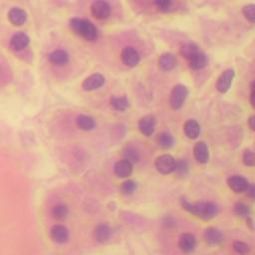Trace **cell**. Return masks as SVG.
<instances>
[{
	"label": "cell",
	"mask_w": 255,
	"mask_h": 255,
	"mask_svg": "<svg viewBox=\"0 0 255 255\" xmlns=\"http://www.w3.org/2000/svg\"><path fill=\"white\" fill-rule=\"evenodd\" d=\"M70 27L74 33L87 41H95L98 38L97 28L91 21L87 19L73 18L70 20Z\"/></svg>",
	"instance_id": "6da1fadb"
},
{
	"label": "cell",
	"mask_w": 255,
	"mask_h": 255,
	"mask_svg": "<svg viewBox=\"0 0 255 255\" xmlns=\"http://www.w3.org/2000/svg\"><path fill=\"white\" fill-rule=\"evenodd\" d=\"M201 220H210L218 213V206L211 201H198L191 203L189 211Z\"/></svg>",
	"instance_id": "7a4b0ae2"
},
{
	"label": "cell",
	"mask_w": 255,
	"mask_h": 255,
	"mask_svg": "<svg viewBox=\"0 0 255 255\" xmlns=\"http://www.w3.org/2000/svg\"><path fill=\"white\" fill-rule=\"evenodd\" d=\"M188 96V89L182 85L177 84L172 88L170 97V105L173 110H178L182 107Z\"/></svg>",
	"instance_id": "3957f363"
},
{
	"label": "cell",
	"mask_w": 255,
	"mask_h": 255,
	"mask_svg": "<svg viewBox=\"0 0 255 255\" xmlns=\"http://www.w3.org/2000/svg\"><path fill=\"white\" fill-rule=\"evenodd\" d=\"M157 170L162 174H170L174 172L176 167V161L170 155H163L157 158L155 162Z\"/></svg>",
	"instance_id": "277c9868"
},
{
	"label": "cell",
	"mask_w": 255,
	"mask_h": 255,
	"mask_svg": "<svg viewBox=\"0 0 255 255\" xmlns=\"http://www.w3.org/2000/svg\"><path fill=\"white\" fill-rule=\"evenodd\" d=\"M92 15L99 20L107 19L111 14L110 4L105 0H96L91 6Z\"/></svg>",
	"instance_id": "5b68a950"
},
{
	"label": "cell",
	"mask_w": 255,
	"mask_h": 255,
	"mask_svg": "<svg viewBox=\"0 0 255 255\" xmlns=\"http://www.w3.org/2000/svg\"><path fill=\"white\" fill-rule=\"evenodd\" d=\"M234 77L235 72L233 69L225 70L216 81V90L221 94H225L230 89Z\"/></svg>",
	"instance_id": "8992f818"
},
{
	"label": "cell",
	"mask_w": 255,
	"mask_h": 255,
	"mask_svg": "<svg viewBox=\"0 0 255 255\" xmlns=\"http://www.w3.org/2000/svg\"><path fill=\"white\" fill-rule=\"evenodd\" d=\"M121 58H122V62L130 68L136 67L140 63V60H141L140 54L138 53V51L134 47H131V46L125 47L123 49Z\"/></svg>",
	"instance_id": "52a82bcc"
},
{
	"label": "cell",
	"mask_w": 255,
	"mask_h": 255,
	"mask_svg": "<svg viewBox=\"0 0 255 255\" xmlns=\"http://www.w3.org/2000/svg\"><path fill=\"white\" fill-rule=\"evenodd\" d=\"M105 81L106 79L102 74H99V73L92 74L83 81L82 88L87 92L95 91L101 88L105 84Z\"/></svg>",
	"instance_id": "ba28073f"
},
{
	"label": "cell",
	"mask_w": 255,
	"mask_h": 255,
	"mask_svg": "<svg viewBox=\"0 0 255 255\" xmlns=\"http://www.w3.org/2000/svg\"><path fill=\"white\" fill-rule=\"evenodd\" d=\"M195 246H196V238L192 233L185 232L179 236L178 247L183 253L185 254L191 253L195 249Z\"/></svg>",
	"instance_id": "9c48e42d"
},
{
	"label": "cell",
	"mask_w": 255,
	"mask_h": 255,
	"mask_svg": "<svg viewBox=\"0 0 255 255\" xmlns=\"http://www.w3.org/2000/svg\"><path fill=\"white\" fill-rule=\"evenodd\" d=\"M69 236L70 233L68 228L62 224H56L50 229V237L55 243L63 244L68 241Z\"/></svg>",
	"instance_id": "30bf717a"
},
{
	"label": "cell",
	"mask_w": 255,
	"mask_h": 255,
	"mask_svg": "<svg viewBox=\"0 0 255 255\" xmlns=\"http://www.w3.org/2000/svg\"><path fill=\"white\" fill-rule=\"evenodd\" d=\"M156 118L153 115H147L144 116L138 124L139 130L140 132L146 136V137H151L154 132H155V128H156Z\"/></svg>",
	"instance_id": "8fae6325"
},
{
	"label": "cell",
	"mask_w": 255,
	"mask_h": 255,
	"mask_svg": "<svg viewBox=\"0 0 255 255\" xmlns=\"http://www.w3.org/2000/svg\"><path fill=\"white\" fill-rule=\"evenodd\" d=\"M227 184L229 186V188L236 192V193H241L246 191L249 182L248 180L241 175H232L227 179Z\"/></svg>",
	"instance_id": "7c38bea8"
},
{
	"label": "cell",
	"mask_w": 255,
	"mask_h": 255,
	"mask_svg": "<svg viewBox=\"0 0 255 255\" xmlns=\"http://www.w3.org/2000/svg\"><path fill=\"white\" fill-rule=\"evenodd\" d=\"M204 240L208 245H219L223 242L224 235L219 229L208 227L204 231Z\"/></svg>",
	"instance_id": "4fadbf2b"
},
{
	"label": "cell",
	"mask_w": 255,
	"mask_h": 255,
	"mask_svg": "<svg viewBox=\"0 0 255 255\" xmlns=\"http://www.w3.org/2000/svg\"><path fill=\"white\" fill-rule=\"evenodd\" d=\"M193 156L197 163L201 165L206 164L209 160V150L207 145L203 142L196 143L193 148Z\"/></svg>",
	"instance_id": "5bb4252c"
},
{
	"label": "cell",
	"mask_w": 255,
	"mask_h": 255,
	"mask_svg": "<svg viewBox=\"0 0 255 255\" xmlns=\"http://www.w3.org/2000/svg\"><path fill=\"white\" fill-rule=\"evenodd\" d=\"M29 43H30L29 36L23 32L16 33L15 35L12 36L10 40V46L15 51H21L25 49L29 45Z\"/></svg>",
	"instance_id": "9a60e30c"
},
{
	"label": "cell",
	"mask_w": 255,
	"mask_h": 255,
	"mask_svg": "<svg viewBox=\"0 0 255 255\" xmlns=\"http://www.w3.org/2000/svg\"><path fill=\"white\" fill-rule=\"evenodd\" d=\"M159 68L164 72L171 71L176 66V58L171 53H164L159 58Z\"/></svg>",
	"instance_id": "2e32d148"
},
{
	"label": "cell",
	"mask_w": 255,
	"mask_h": 255,
	"mask_svg": "<svg viewBox=\"0 0 255 255\" xmlns=\"http://www.w3.org/2000/svg\"><path fill=\"white\" fill-rule=\"evenodd\" d=\"M115 174L120 178L129 177L133 172V164L126 160H121L116 163L114 168Z\"/></svg>",
	"instance_id": "e0dca14e"
},
{
	"label": "cell",
	"mask_w": 255,
	"mask_h": 255,
	"mask_svg": "<svg viewBox=\"0 0 255 255\" xmlns=\"http://www.w3.org/2000/svg\"><path fill=\"white\" fill-rule=\"evenodd\" d=\"M95 239L99 243H106L112 236V229L107 223H100L95 228Z\"/></svg>",
	"instance_id": "ac0fdd59"
},
{
	"label": "cell",
	"mask_w": 255,
	"mask_h": 255,
	"mask_svg": "<svg viewBox=\"0 0 255 255\" xmlns=\"http://www.w3.org/2000/svg\"><path fill=\"white\" fill-rule=\"evenodd\" d=\"M8 19L13 25L20 26L26 22L27 13L21 8L14 7L8 12Z\"/></svg>",
	"instance_id": "d6986e66"
},
{
	"label": "cell",
	"mask_w": 255,
	"mask_h": 255,
	"mask_svg": "<svg viewBox=\"0 0 255 255\" xmlns=\"http://www.w3.org/2000/svg\"><path fill=\"white\" fill-rule=\"evenodd\" d=\"M49 61L55 66H65L69 62V54L62 49L55 50L49 54Z\"/></svg>",
	"instance_id": "ffe728a7"
},
{
	"label": "cell",
	"mask_w": 255,
	"mask_h": 255,
	"mask_svg": "<svg viewBox=\"0 0 255 255\" xmlns=\"http://www.w3.org/2000/svg\"><path fill=\"white\" fill-rule=\"evenodd\" d=\"M183 132H184V135L188 139L195 140L196 138H198V136L200 134V126L197 123V121L192 120V119L188 120L184 123Z\"/></svg>",
	"instance_id": "44dd1931"
},
{
	"label": "cell",
	"mask_w": 255,
	"mask_h": 255,
	"mask_svg": "<svg viewBox=\"0 0 255 255\" xmlns=\"http://www.w3.org/2000/svg\"><path fill=\"white\" fill-rule=\"evenodd\" d=\"M76 125L80 130L89 132L96 128V122L94 118L87 115H80L76 119Z\"/></svg>",
	"instance_id": "7402d4cb"
},
{
	"label": "cell",
	"mask_w": 255,
	"mask_h": 255,
	"mask_svg": "<svg viewBox=\"0 0 255 255\" xmlns=\"http://www.w3.org/2000/svg\"><path fill=\"white\" fill-rule=\"evenodd\" d=\"M188 62H189L190 69H192L194 71H197V70L203 69L207 65L208 59H207V56L202 51H199Z\"/></svg>",
	"instance_id": "603a6c76"
},
{
	"label": "cell",
	"mask_w": 255,
	"mask_h": 255,
	"mask_svg": "<svg viewBox=\"0 0 255 255\" xmlns=\"http://www.w3.org/2000/svg\"><path fill=\"white\" fill-rule=\"evenodd\" d=\"M199 51H201V50L199 49V47L195 43H186V44L181 46V48H180V55L184 59L189 61Z\"/></svg>",
	"instance_id": "cb8c5ba5"
},
{
	"label": "cell",
	"mask_w": 255,
	"mask_h": 255,
	"mask_svg": "<svg viewBox=\"0 0 255 255\" xmlns=\"http://www.w3.org/2000/svg\"><path fill=\"white\" fill-rule=\"evenodd\" d=\"M110 104L114 110L119 112H125L130 107V102L126 96L112 97Z\"/></svg>",
	"instance_id": "d4e9b609"
},
{
	"label": "cell",
	"mask_w": 255,
	"mask_h": 255,
	"mask_svg": "<svg viewBox=\"0 0 255 255\" xmlns=\"http://www.w3.org/2000/svg\"><path fill=\"white\" fill-rule=\"evenodd\" d=\"M69 213V209L66 204L63 203H58L54 205L51 209V215L53 218L56 220H64Z\"/></svg>",
	"instance_id": "484cf974"
},
{
	"label": "cell",
	"mask_w": 255,
	"mask_h": 255,
	"mask_svg": "<svg viewBox=\"0 0 255 255\" xmlns=\"http://www.w3.org/2000/svg\"><path fill=\"white\" fill-rule=\"evenodd\" d=\"M158 145L165 150L170 149L174 145V138L168 132L161 133L158 137Z\"/></svg>",
	"instance_id": "4316f807"
},
{
	"label": "cell",
	"mask_w": 255,
	"mask_h": 255,
	"mask_svg": "<svg viewBox=\"0 0 255 255\" xmlns=\"http://www.w3.org/2000/svg\"><path fill=\"white\" fill-rule=\"evenodd\" d=\"M123 156H124V160L130 162L131 164H135L140 160V154L139 151L135 148V147H126L123 151Z\"/></svg>",
	"instance_id": "83f0119b"
},
{
	"label": "cell",
	"mask_w": 255,
	"mask_h": 255,
	"mask_svg": "<svg viewBox=\"0 0 255 255\" xmlns=\"http://www.w3.org/2000/svg\"><path fill=\"white\" fill-rule=\"evenodd\" d=\"M233 210H234V213L238 217L244 218V219L249 217L250 214H251V209H250L249 205H247L244 202H237V203H235Z\"/></svg>",
	"instance_id": "f1b7e54d"
},
{
	"label": "cell",
	"mask_w": 255,
	"mask_h": 255,
	"mask_svg": "<svg viewBox=\"0 0 255 255\" xmlns=\"http://www.w3.org/2000/svg\"><path fill=\"white\" fill-rule=\"evenodd\" d=\"M176 174L179 177H184L188 174L189 171V165L185 160H179L178 162H176V167H175V170Z\"/></svg>",
	"instance_id": "f546056e"
},
{
	"label": "cell",
	"mask_w": 255,
	"mask_h": 255,
	"mask_svg": "<svg viewBox=\"0 0 255 255\" xmlns=\"http://www.w3.org/2000/svg\"><path fill=\"white\" fill-rule=\"evenodd\" d=\"M138 187V184L135 180H132V179H128V180H125L122 185H121V191L122 193L126 194V195H131L133 194L136 189Z\"/></svg>",
	"instance_id": "4dcf8cb0"
},
{
	"label": "cell",
	"mask_w": 255,
	"mask_h": 255,
	"mask_svg": "<svg viewBox=\"0 0 255 255\" xmlns=\"http://www.w3.org/2000/svg\"><path fill=\"white\" fill-rule=\"evenodd\" d=\"M232 247H233V250L240 254V255H245L249 252L250 250V247L247 243L243 242V241H240V240H237V241H234L233 244H232Z\"/></svg>",
	"instance_id": "1f68e13d"
},
{
	"label": "cell",
	"mask_w": 255,
	"mask_h": 255,
	"mask_svg": "<svg viewBox=\"0 0 255 255\" xmlns=\"http://www.w3.org/2000/svg\"><path fill=\"white\" fill-rule=\"evenodd\" d=\"M244 17L251 23H255V4H248L243 7Z\"/></svg>",
	"instance_id": "d6a6232c"
},
{
	"label": "cell",
	"mask_w": 255,
	"mask_h": 255,
	"mask_svg": "<svg viewBox=\"0 0 255 255\" xmlns=\"http://www.w3.org/2000/svg\"><path fill=\"white\" fill-rule=\"evenodd\" d=\"M242 162L246 167L255 166V154L250 150H245L242 156Z\"/></svg>",
	"instance_id": "836d02e7"
},
{
	"label": "cell",
	"mask_w": 255,
	"mask_h": 255,
	"mask_svg": "<svg viewBox=\"0 0 255 255\" xmlns=\"http://www.w3.org/2000/svg\"><path fill=\"white\" fill-rule=\"evenodd\" d=\"M157 7L163 11L168 10L171 5V0H155Z\"/></svg>",
	"instance_id": "e575fe53"
},
{
	"label": "cell",
	"mask_w": 255,
	"mask_h": 255,
	"mask_svg": "<svg viewBox=\"0 0 255 255\" xmlns=\"http://www.w3.org/2000/svg\"><path fill=\"white\" fill-rule=\"evenodd\" d=\"M247 195L253 199H255V183H251L248 185L247 189H246Z\"/></svg>",
	"instance_id": "d590c367"
},
{
	"label": "cell",
	"mask_w": 255,
	"mask_h": 255,
	"mask_svg": "<svg viewBox=\"0 0 255 255\" xmlns=\"http://www.w3.org/2000/svg\"><path fill=\"white\" fill-rule=\"evenodd\" d=\"M248 126H249V128H250L253 132H255V115L251 116V117L248 119Z\"/></svg>",
	"instance_id": "8d00e7d4"
},
{
	"label": "cell",
	"mask_w": 255,
	"mask_h": 255,
	"mask_svg": "<svg viewBox=\"0 0 255 255\" xmlns=\"http://www.w3.org/2000/svg\"><path fill=\"white\" fill-rule=\"evenodd\" d=\"M250 104L255 109V91H252L250 95Z\"/></svg>",
	"instance_id": "74e56055"
},
{
	"label": "cell",
	"mask_w": 255,
	"mask_h": 255,
	"mask_svg": "<svg viewBox=\"0 0 255 255\" xmlns=\"http://www.w3.org/2000/svg\"><path fill=\"white\" fill-rule=\"evenodd\" d=\"M245 220H246V222H247V225L249 226V228H252V229H253V220H252L251 216H249V217L245 218Z\"/></svg>",
	"instance_id": "f35d334b"
},
{
	"label": "cell",
	"mask_w": 255,
	"mask_h": 255,
	"mask_svg": "<svg viewBox=\"0 0 255 255\" xmlns=\"http://www.w3.org/2000/svg\"><path fill=\"white\" fill-rule=\"evenodd\" d=\"M251 89H252V91H255V80L251 84Z\"/></svg>",
	"instance_id": "ab89813d"
}]
</instances>
